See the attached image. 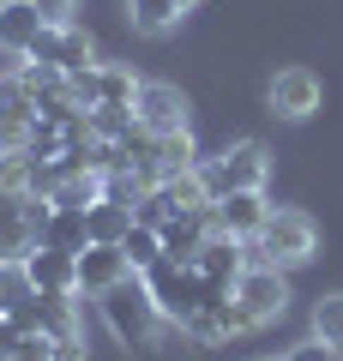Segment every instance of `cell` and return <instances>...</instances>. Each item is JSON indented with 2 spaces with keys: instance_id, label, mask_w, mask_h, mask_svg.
<instances>
[{
  "instance_id": "9",
  "label": "cell",
  "mask_w": 343,
  "mask_h": 361,
  "mask_svg": "<svg viewBox=\"0 0 343 361\" xmlns=\"http://www.w3.org/2000/svg\"><path fill=\"white\" fill-rule=\"evenodd\" d=\"M25 61H42V66H54V73H85V66H97V49H90V37L78 25H49Z\"/></svg>"
},
{
  "instance_id": "2",
  "label": "cell",
  "mask_w": 343,
  "mask_h": 361,
  "mask_svg": "<svg viewBox=\"0 0 343 361\" xmlns=\"http://www.w3.org/2000/svg\"><path fill=\"white\" fill-rule=\"evenodd\" d=\"M253 253L265 259V265H307V259L319 253V223L307 217V211H295V205H271V217H265V229H259V241H253Z\"/></svg>"
},
{
  "instance_id": "18",
  "label": "cell",
  "mask_w": 343,
  "mask_h": 361,
  "mask_svg": "<svg viewBox=\"0 0 343 361\" xmlns=\"http://www.w3.org/2000/svg\"><path fill=\"white\" fill-rule=\"evenodd\" d=\"M85 229H90V241H114L121 247V235L133 229V211L114 205V199H97V205H85Z\"/></svg>"
},
{
  "instance_id": "5",
  "label": "cell",
  "mask_w": 343,
  "mask_h": 361,
  "mask_svg": "<svg viewBox=\"0 0 343 361\" xmlns=\"http://www.w3.org/2000/svg\"><path fill=\"white\" fill-rule=\"evenodd\" d=\"M133 121H139V133L163 139V133L193 127V103H187V90L169 85V78H145L139 97H133Z\"/></svg>"
},
{
  "instance_id": "6",
  "label": "cell",
  "mask_w": 343,
  "mask_h": 361,
  "mask_svg": "<svg viewBox=\"0 0 343 361\" xmlns=\"http://www.w3.org/2000/svg\"><path fill=\"white\" fill-rule=\"evenodd\" d=\"M319 73L313 66H283V73H271V85H265V109L277 121H307L319 109Z\"/></svg>"
},
{
  "instance_id": "19",
  "label": "cell",
  "mask_w": 343,
  "mask_h": 361,
  "mask_svg": "<svg viewBox=\"0 0 343 361\" xmlns=\"http://www.w3.org/2000/svg\"><path fill=\"white\" fill-rule=\"evenodd\" d=\"M121 253H127V265H133V271H151L157 259H163V229H151V223L133 217V229L121 235Z\"/></svg>"
},
{
  "instance_id": "1",
  "label": "cell",
  "mask_w": 343,
  "mask_h": 361,
  "mask_svg": "<svg viewBox=\"0 0 343 361\" xmlns=\"http://www.w3.org/2000/svg\"><path fill=\"white\" fill-rule=\"evenodd\" d=\"M102 307V325L114 331L121 349H163V331H169V313L151 301L145 277H127V283H114L109 295L97 301Z\"/></svg>"
},
{
  "instance_id": "22",
  "label": "cell",
  "mask_w": 343,
  "mask_h": 361,
  "mask_svg": "<svg viewBox=\"0 0 343 361\" xmlns=\"http://www.w3.org/2000/svg\"><path fill=\"white\" fill-rule=\"evenodd\" d=\"M313 337L331 349H343V295H319L313 301Z\"/></svg>"
},
{
  "instance_id": "7",
  "label": "cell",
  "mask_w": 343,
  "mask_h": 361,
  "mask_svg": "<svg viewBox=\"0 0 343 361\" xmlns=\"http://www.w3.org/2000/svg\"><path fill=\"white\" fill-rule=\"evenodd\" d=\"M211 217H217V235H229V241H259V229L271 217V199H265V187H241V193L217 199Z\"/></svg>"
},
{
  "instance_id": "27",
  "label": "cell",
  "mask_w": 343,
  "mask_h": 361,
  "mask_svg": "<svg viewBox=\"0 0 343 361\" xmlns=\"http://www.w3.org/2000/svg\"><path fill=\"white\" fill-rule=\"evenodd\" d=\"M37 6H42L49 25H73V6H78V0H37Z\"/></svg>"
},
{
  "instance_id": "16",
  "label": "cell",
  "mask_w": 343,
  "mask_h": 361,
  "mask_svg": "<svg viewBox=\"0 0 343 361\" xmlns=\"http://www.w3.org/2000/svg\"><path fill=\"white\" fill-rule=\"evenodd\" d=\"M151 163H157V175H181V169H199V145H193V127L151 139Z\"/></svg>"
},
{
  "instance_id": "20",
  "label": "cell",
  "mask_w": 343,
  "mask_h": 361,
  "mask_svg": "<svg viewBox=\"0 0 343 361\" xmlns=\"http://www.w3.org/2000/svg\"><path fill=\"white\" fill-rule=\"evenodd\" d=\"M25 301H37L30 265H25V259H0V313H18Z\"/></svg>"
},
{
  "instance_id": "13",
  "label": "cell",
  "mask_w": 343,
  "mask_h": 361,
  "mask_svg": "<svg viewBox=\"0 0 343 361\" xmlns=\"http://www.w3.org/2000/svg\"><path fill=\"white\" fill-rule=\"evenodd\" d=\"M37 295H78V253H54V247H37L25 259Z\"/></svg>"
},
{
  "instance_id": "3",
  "label": "cell",
  "mask_w": 343,
  "mask_h": 361,
  "mask_svg": "<svg viewBox=\"0 0 343 361\" xmlns=\"http://www.w3.org/2000/svg\"><path fill=\"white\" fill-rule=\"evenodd\" d=\"M199 175H205V187H211V199L241 193V187H265L271 180V151L259 139H235L217 157H199Z\"/></svg>"
},
{
  "instance_id": "4",
  "label": "cell",
  "mask_w": 343,
  "mask_h": 361,
  "mask_svg": "<svg viewBox=\"0 0 343 361\" xmlns=\"http://www.w3.org/2000/svg\"><path fill=\"white\" fill-rule=\"evenodd\" d=\"M229 301L247 313V325H271V319H283V307H289V277H283V265H247L241 277H235V289H229Z\"/></svg>"
},
{
  "instance_id": "24",
  "label": "cell",
  "mask_w": 343,
  "mask_h": 361,
  "mask_svg": "<svg viewBox=\"0 0 343 361\" xmlns=\"http://www.w3.org/2000/svg\"><path fill=\"white\" fill-rule=\"evenodd\" d=\"M30 127H37V121H6V115H0V157L25 151V145H30Z\"/></svg>"
},
{
  "instance_id": "21",
  "label": "cell",
  "mask_w": 343,
  "mask_h": 361,
  "mask_svg": "<svg viewBox=\"0 0 343 361\" xmlns=\"http://www.w3.org/2000/svg\"><path fill=\"white\" fill-rule=\"evenodd\" d=\"M0 115H6V121H37V97H30L25 73H6V78H0Z\"/></svg>"
},
{
  "instance_id": "15",
  "label": "cell",
  "mask_w": 343,
  "mask_h": 361,
  "mask_svg": "<svg viewBox=\"0 0 343 361\" xmlns=\"http://www.w3.org/2000/svg\"><path fill=\"white\" fill-rule=\"evenodd\" d=\"M181 0H127V25L139 30V37H169V30L181 25Z\"/></svg>"
},
{
  "instance_id": "8",
  "label": "cell",
  "mask_w": 343,
  "mask_h": 361,
  "mask_svg": "<svg viewBox=\"0 0 343 361\" xmlns=\"http://www.w3.org/2000/svg\"><path fill=\"white\" fill-rule=\"evenodd\" d=\"M127 277H139V271L127 265V253H121L114 241H90L85 253H78V295L102 301L114 283H127Z\"/></svg>"
},
{
  "instance_id": "25",
  "label": "cell",
  "mask_w": 343,
  "mask_h": 361,
  "mask_svg": "<svg viewBox=\"0 0 343 361\" xmlns=\"http://www.w3.org/2000/svg\"><path fill=\"white\" fill-rule=\"evenodd\" d=\"M337 355H343V349H331V343H319V337H307V343H295L283 361H337Z\"/></svg>"
},
{
  "instance_id": "11",
  "label": "cell",
  "mask_w": 343,
  "mask_h": 361,
  "mask_svg": "<svg viewBox=\"0 0 343 361\" xmlns=\"http://www.w3.org/2000/svg\"><path fill=\"white\" fill-rule=\"evenodd\" d=\"M217 235V217L211 211H175V217L163 223V259H181V265H193V259L205 253V241Z\"/></svg>"
},
{
  "instance_id": "26",
  "label": "cell",
  "mask_w": 343,
  "mask_h": 361,
  "mask_svg": "<svg viewBox=\"0 0 343 361\" xmlns=\"http://www.w3.org/2000/svg\"><path fill=\"white\" fill-rule=\"evenodd\" d=\"M18 337H25V331H18V319H13V313H0V361H13Z\"/></svg>"
},
{
  "instance_id": "10",
  "label": "cell",
  "mask_w": 343,
  "mask_h": 361,
  "mask_svg": "<svg viewBox=\"0 0 343 361\" xmlns=\"http://www.w3.org/2000/svg\"><path fill=\"white\" fill-rule=\"evenodd\" d=\"M42 30H49V18H42L37 0H0V54H18L25 61Z\"/></svg>"
},
{
  "instance_id": "17",
  "label": "cell",
  "mask_w": 343,
  "mask_h": 361,
  "mask_svg": "<svg viewBox=\"0 0 343 361\" xmlns=\"http://www.w3.org/2000/svg\"><path fill=\"white\" fill-rule=\"evenodd\" d=\"M145 78L133 73V66L121 61H97V103H114V109H133V97H139Z\"/></svg>"
},
{
  "instance_id": "12",
  "label": "cell",
  "mask_w": 343,
  "mask_h": 361,
  "mask_svg": "<svg viewBox=\"0 0 343 361\" xmlns=\"http://www.w3.org/2000/svg\"><path fill=\"white\" fill-rule=\"evenodd\" d=\"M181 331L193 337V343H205V349H217V343H235V337H247L253 325H247V313L235 307V301H217V307H199Z\"/></svg>"
},
{
  "instance_id": "28",
  "label": "cell",
  "mask_w": 343,
  "mask_h": 361,
  "mask_svg": "<svg viewBox=\"0 0 343 361\" xmlns=\"http://www.w3.org/2000/svg\"><path fill=\"white\" fill-rule=\"evenodd\" d=\"M181 6H199V0H181Z\"/></svg>"
},
{
  "instance_id": "14",
  "label": "cell",
  "mask_w": 343,
  "mask_h": 361,
  "mask_svg": "<svg viewBox=\"0 0 343 361\" xmlns=\"http://www.w3.org/2000/svg\"><path fill=\"white\" fill-rule=\"evenodd\" d=\"M37 247H54V253H85V247H90L85 211H78V205H54L49 223H42V241H37Z\"/></svg>"
},
{
  "instance_id": "23",
  "label": "cell",
  "mask_w": 343,
  "mask_h": 361,
  "mask_svg": "<svg viewBox=\"0 0 343 361\" xmlns=\"http://www.w3.org/2000/svg\"><path fill=\"white\" fill-rule=\"evenodd\" d=\"M30 253H37V223L30 217L0 223V259H30Z\"/></svg>"
}]
</instances>
